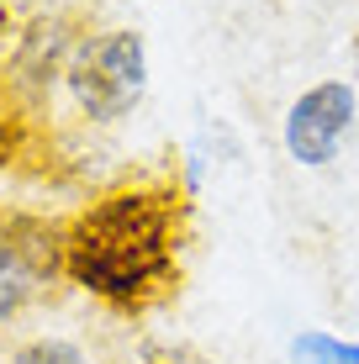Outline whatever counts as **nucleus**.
Wrapping results in <instances>:
<instances>
[{
  "label": "nucleus",
  "mask_w": 359,
  "mask_h": 364,
  "mask_svg": "<svg viewBox=\"0 0 359 364\" xmlns=\"http://www.w3.org/2000/svg\"><path fill=\"white\" fill-rule=\"evenodd\" d=\"M286 364H359V343L328 328H301L286 348Z\"/></svg>",
  "instance_id": "5"
},
{
  "label": "nucleus",
  "mask_w": 359,
  "mask_h": 364,
  "mask_svg": "<svg viewBox=\"0 0 359 364\" xmlns=\"http://www.w3.org/2000/svg\"><path fill=\"white\" fill-rule=\"evenodd\" d=\"M69 95L90 122H122L148 95V37L138 27H106L69 58Z\"/></svg>",
  "instance_id": "2"
},
{
  "label": "nucleus",
  "mask_w": 359,
  "mask_h": 364,
  "mask_svg": "<svg viewBox=\"0 0 359 364\" xmlns=\"http://www.w3.org/2000/svg\"><path fill=\"white\" fill-rule=\"evenodd\" d=\"M359 117V90L349 80H317L306 85L301 95L286 106V122H280V143H286V159L301 169H328L333 159L343 154Z\"/></svg>",
  "instance_id": "3"
},
{
  "label": "nucleus",
  "mask_w": 359,
  "mask_h": 364,
  "mask_svg": "<svg viewBox=\"0 0 359 364\" xmlns=\"http://www.w3.org/2000/svg\"><path fill=\"white\" fill-rule=\"evenodd\" d=\"M64 274V232L43 222H0V322H11L43 280Z\"/></svg>",
  "instance_id": "4"
},
{
  "label": "nucleus",
  "mask_w": 359,
  "mask_h": 364,
  "mask_svg": "<svg viewBox=\"0 0 359 364\" xmlns=\"http://www.w3.org/2000/svg\"><path fill=\"white\" fill-rule=\"evenodd\" d=\"M185 191L122 185L64 232V274L117 311H148L180 285Z\"/></svg>",
  "instance_id": "1"
},
{
  "label": "nucleus",
  "mask_w": 359,
  "mask_h": 364,
  "mask_svg": "<svg viewBox=\"0 0 359 364\" xmlns=\"http://www.w3.org/2000/svg\"><path fill=\"white\" fill-rule=\"evenodd\" d=\"M138 364H201V359H195L191 348H180V343H154Z\"/></svg>",
  "instance_id": "7"
},
{
  "label": "nucleus",
  "mask_w": 359,
  "mask_h": 364,
  "mask_svg": "<svg viewBox=\"0 0 359 364\" xmlns=\"http://www.w3.org/2000/svg\"><path fill=\"white\" fill-rule=\"evenodd\" d=\"M11 364H90L85 359L80 343H69V338H32V343H21Z\"/></svg>",
  "instance_id": "6"
}]
</instances>
